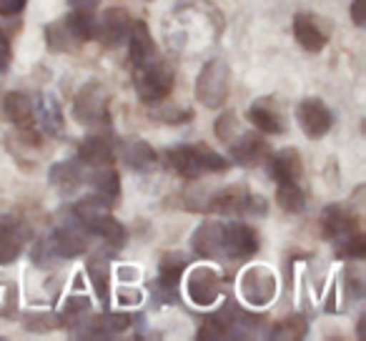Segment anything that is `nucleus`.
<instances>
[{
	"label": "nucleus",
	"mask_w": 366,
	"mask_h": 341,
	"mask_svg": "<svg viewBox=\"0 0 366 341\" xmlns=\"http://www.w3.org/2000/svg\"><path fill=\"white\" fill-rule=\"evenodd\" d=\"M121 158L131 171H148V168H153V163H156L158 156L146 141H141V138H131V141L123 143Z\"/></svg>",
	"instance_id": "cd10ccee"
},
{
	"label": "nucleus",
	"mask_w": 366,
	"mask_h": 341,
	"mask_svg": "<svg viewBox=\"0 0 366 341\" xmlns=\"http://www.w3.org/2000/svg\"><path fill=\"white\" fill-rule=\"evenodd\" d=\"M68 6L78 8V11H93V8L101 6V0H68Z\"/></svg>",
	"instance_id": "79ce46f5"
},
{
	"label": "nucleus",
	"mask_w": 366,
	"mask_h": 341,
	"mask_svg": "<svg viewBox=\"0 0 366 341\" xmlns=\"http://www.w3.org/2000/svg\"><path fill=\"white\" fill-rule=\"evenodd\" d=\"M88 311H91V301L86 296H71L66 299L63 304V311H61V324H66L68 329H81V324L88 319Z\"/></svg>",
	"instance_id": "72a5a7b5"
},
{
	"label": "nucleus",
	"mask_w": 366,
	"mask_h": 341,
	"mask_svg": "<svg viewBox=\"0 0 366 341\" xmlns=\"http://www.w3.org/2000/svg\"><path fill=\"white\" fill-rule=\"evenodd\" d=\"M28 239H31V231L21 219L8 216L0 221V264H13L23 254Z\"/></svg>",
	"instance_id": "4468645a"
},
{
	"label": "nucleus",
	"mask_w": 366,
	"mask_h": 341,
	"mask_svg": "<svg viewBox=\"0 0 366 341\" xmlns=\"http://www.w3.org/2000/svg\"><path fill=\"white\" fill-rule=\"evenodd\" d=\"M43 36H46V43L48 48H51L53 53H63V51H78V38L73 36V31L68 28L66 23V16L58 18V21L48 23L46 31H43Z\"/></svg>",
	"instance_id": "c85d7f7f"
},
{
	"label": "nucleus",
	"mask_w": 366,
	"mask_h": 341,
	"mask_svg": "<svg viewBox=\"0 0 366 341\" xmlns=\"http://www.w3.org/2000/svg\"><path fill=\"white\" fill-rule=\"evenodd\" d=\"M294 36L299 41V46L309 53H319L321 48H326V41H329V36L321 31L319 23L311 16H306V13H299L294 18Z\"/></svg>",
	"instance_id": "393cba45"
},
{
	"label": "nucleus",
	"mask_w": 366,
	"mask_h": 341,
	"mask_svg": "<svg viewBox=\"0 0 366 341\" xmlns=\"http://www.w3.org/2000/svg\"><path fill=\"white\" fill-rule=\"evenodd\" d=\"M11 58H13L11 38H8L6 31L0 28V73L8 71V66H11Z\"/></svg>",
	"instance_id": "58836bf2"
},
{
	"label": "nucleus",
	"mask_w": 366,
	"mask_h": 341,
	"mask_svg": "<svg viewBox=\"0 0 366 341\" xmlns=\"http://www.w3.org/2000/svg\"><path fill=\"white\" fill-rule=\"evenodd\" d=\"M239 289L246 304L264 309L276 296V276L271 274L266 266H249V269L241 274Z\"/></svg>",
	"instance_id": "6e6552de"
},
{
	"label": "nucleus",
	"mask_w": 366,
	"mask_h": 341,
	"mask_svg": "<svg viewBox=\"0 0 366 341\" xmlns=\"http://www.w3.org/2000/svg\"><path fill=\"white\" fill-rule=\"evenodd\" d=\"M351 21L354 26H366V0H354L351 3Z\"/></svg>",
	"instance_id": "a19ab883"
},
{
	"label": "nucleus",
	"mask_w": 366,
	"mask_h": 341,
	"mask_svg": "<svg viewBox=\"0 0 366 341\" xmlns=\"http://www.w3.org/2000/svg\"><path fill=\"white\" fill-rule=\"evenodd\" d=\"M116 156V143H113L108 128H96V133L86 136L78 148V161L83 166H103V163H113Z\"/></svg>",
	"instance_id": "2eb2a0df"
},
{
	"label": "nucleus",
	"mask_w": 366,
	"mask_h": 341,
	"mask_svg": "<svg viewBox=\"0 0 366 341\" xmlns=\"http://www.w3.org/2000/svg\"><path fill=\"white\" fill-rule=\"evenodd\" d=\"M199 211H214V214H229V216H264L269 211L261 196L251 194L249 186H224L214 191L199 204Z\"/></svg>",
	"instance_id": "7ed1b4c3"
},
{
	"label": "nucleus",
	"mask_w": 366,
	"mask_h": 341,
	"mask_svg": "<svg viewBox=\"0 0 366 341\" xmlns=\"http://www.w3.org/2000/svg\"><path fill=\"white\" fill-rule=\"evenodd\" d=\"M196 98L206 108H224L229 98V66L219 58L204 63L196 78Z\"/></svg>",
	"instance_id": "39448f33"
},
{
	"label": "nucleus",
	"mask_w": 366,
	"mask_h": 341,
	"mask_svg": "<svg viewBox=\"0 0 366 341\" xmlns=\"http://www.w3.org/2000/svg\"><path fill=\"white\" fill-rule=\"evenodd\" d=\"M186 294L201 309H209L219 301L221 296V279L214 269H206V266H196L191 269L189 279H186Z\"/></svg>",
	"instance_id": "9b49d317"
},
{
	"label": "nucleus",
	"mask_w": 366,
	"mask_h": 341,
	"mask_svg": "<svg viewBox=\"0 0 366 341\" xmlns=\"http://www.w3.org/2000/svg\"><path fill=\"white\" fill-rule=\"evenodd\" d=\"M86 184L93 186L101 199H106L108 204H116L118 196H121V179H118L116 168L111 163H103V166H86Z\"/></svg>",
	"instance_id": "aec40b11"
},
{
	"label": "nucleus",
	"mask_w": 366,
	"mask_h": 341,
	"mask_svg": "<svg viewBox=\"0 0 366 341\" xmlns=\"http://www.w3.org/2000/svg\"><path fill=\"white\" fill-rule=\"evenodd\" d=\"M86 271H88V279H91L93 289H96L98 299H101L103 304H108V294H111L108 279H111V274H108L106 254H91V259H88V264H86Z\"/></svg>",
	"instance_id": "c756f323"
},
{
	"label": "nucleus",
	"mask_w": 366,
	"mask_h": 341,
	"mask_svg": "<svg viewBox=\"0 0 366 341\" xmlns=\"http://www.w3.org/2000/svg\"><path fill=\"white\" fill-rule=\"evenodd\" d=\"M88 236H91L88 229L81 224V221H76V216H73L71 224L58 226L46 241L53 249V254H56V259L63 261V259H76V256L86 254L88 246H91L88 244Z\"/></svg>",
	"instance_id": "1a4fd4ad"
},
{
	"label": "nucleus",
	"mask_w": 366,
	"mask_h": 341,
	"mask_svg": "<svg viewBox=\"0 0 366 341\" xmlns=\"http://www.w3.org/2000/svg\"><path fill=\"white\" fill-rule=\"evenodd\" d=\"M66 23L73 31V36L78 38L81 46L86 41H93V38H96L98 21H96V16H93V11H78V8H73V13L66 16Z\"/></svg>",
	"instance_id": "7c9ffc66"
},
{
	"label": "nucleus",
	"mask_w": 366,
	"mask_h": 341,
	"mask_svg": "<svg viewBox=\"0 0 366 341\" xmlns=\"http://www.w3.org/2000/svg\"><path fill=\"white\" fill-rule=\"evenodd\" d=\"M26 326L31 331H51L56 326H61V319L56 314H28Z\"/></svg>",
	"instance_id": "e433bc0d"
},
{
	"label": "nucleus",
	"mask_w": 366,
	"mask_h": 341,
	"mask_svg": "<svg viewBox=\"0 0 366 341\" xmlns=\"http://www.w3.org/2000/svg\"><path fill=\"white\" fill-rule=\"evenodd\" d=\"M133 81H136L138 98H141L143 103H151L153 106V103L166 101L176 76H173V68L156 56L148 63H143V66L133 68Z\"/></svg>",
	"instance_id": "20e7f679"
},
{
	"label": "nucleus",
	"mask_w": 366,
	"mask_h": 341,
	"mask_svg": "<svg viewBox=\"0 0 366 341\" xmlns=\"http://www.w3.org/2000/svg\"><path fill=\"white\" fill-rule=\"evenodd\" d=\"M3 116L18 128H31L33 121H36V106H33L31 96L21 91L6 93L3 98Z\"/></svg>",
	"instance_id": "b1692460"
},
{
	"label": "nucleus",
	"mask_w": 366,
	"mask_h": 341,
	"mask_svg": "<svg viewBox=\"0 0 366 341\" xmlns=\"http://www.w3.org/2000/svg\"><path fill=\"white\" fill-rule=\"evenodd\" d=\"M239 133V123H236V116L234 113H224V116L216 121V136H219V141H224V143H229L231 138Z\"/></svg>",
	"instance_id": "4c0bfd02"
},
{
	"label": "nucleus",
	"mask_w": 366,
	"mask_h": 341,
	"mask_svg": "<svg viewBox=\"0 0 366 341\" xmlns=\"http://www.w3.org/2000/svg\"><path fill=\"white\" fill-rule=\"evenodd\" d=\"M276 201L289 214H299L306 204V194L299 186V181H281L279 189H276Z\"/></svg>",
	"instance_id": "473e14b6"
},
{
	"label": "nucleus",
	"mask_w": 366,
	"mask_h": 341,
	"mask_svg": "<svg viewBox=\"0 0 366 341\" xmlns=\"http://www.w3.org/2000/svg\"><path fill=\"white\" fill-rule=\"evenodd\" d=\"M131 16H128L123 8H108L103 13V18L98 21L96 28V38L108 48L121 46L123 41L128 38V31H131Z\"/></svg>",
	"instance_id": "f3484780"
},
{
	"label": "nucleus",
	"mask_w": 366,
	"mask_h": 341,
	"mask_svg": "<svg viewBox=\"0 0 366 341\" xmlns=\"http://www.w3.org/2000/svg\"><path fill=\"white\" fill-rule=\"evenodd\" d=\"M186 256L178 251H168L166 256H161L158 264V281H156V294L161 296V301H176L178 296V284H181L183 274H186Z\"/></svg>",
	"instance_id": "f8f14e48"
},
{
	"label": "nucleus",
	"mask_w": 366,
	"mask_h": 341,
	"mask_svg": "<svg viewBox=\"0 0 366 341\" xmlns=\"http://www.w3.org/2000/svg\"><path fill=\"white\" fill-rule=\"evenodd\" d=\"M86 229H88V234L98 236L103 244L111 246V251L123 249V244H126V229H123L121 221L113 219L111 211H106V214H98L96 219H91L86 224Z\"/></svg>",
	"instance_id": "5701e85b"
},
{
	"label": "nucleus",
	"mask_w": 366,
	"mask_h": 341,
	"mask_svg": "<svg viewBox=\"0 0 366 341\" xmlns=\"http://www.w3.org/2000/svg\"><path fill=\"white\" fill-rule=\"evenodd\" d=\"M166 163L183 179H199L204 174H224L231 161L216 153L214 148L196 143V146H173L166 151Z\"/></svg>",
	"instance_id": "f257e3e1"
},
{
	"label": "nucleus",
	"mask_w": 366,
	"mask_h": 341,
	"mask_svg": "<svg viewBox=\"0 0 366 341\" xmlns=\"http://www.w3.org/2000/svg\"><path fill=\"white\" fill-rule=\"evenodd\" d=\"M28 0H0V16H18L26 8Z\"/></svg>",
	"instance_id": "ea45409f"
},
{
	"label": "nucleus",
	"mask_w": 366,
	"mask_h": 341,
	"mask_svg": "<svg viewBox=\"0 0 366 341\" xmlns=\"http://www.w3.org/2000/svg\"><path fill=\"white\" fill-rule=\"evenodd\" d=\"M321 229H324V239L336 241V244L341 239H346V236H351L354 231H361L359 219L341 204L326 206L324 214H321Z\"/></svg>",
	"instance_id": "dca6fc26"
},
{
	"label": "nucleus",
	"mask_w": 366,
	"mask_h": 341,
	"mask_svg": "<svg viewBox=\"0 0 366 341\" xmlns=\"http://www.w3.org/2000/svg\"><path fill=\"white\" fill-rule=\"evenodd\" d=\"M191 249L204 259H219L221 256V224L206 221L191 236Z\"/></svg>",
	"instance_id": "a878e982"
},
{
	"label": "nucleus",
	"mask_w": 366,
	"mask_h": 341,
	"mask_svg": "<svg viewBox=\"0 0 366 341\" xmlns=\"http://www.w3.org/2000/svg\"><path fill=\"white\" fill-rule=\"evenodd\" d=\"M73 118L88 128H108V96L101 83H86L73 101Z\"/></svg>",
	"instance_id": "423d86ee"
},
{
	"label": "nucleus",
	"mask_w": 366,
	"mask_h": 341,
	"mask_svg": "<svg viewBox=\"0 0 366 341\" xmlns=\"http://www.w3.org/2000/svg\"><path fill=\"white\" fill-rule=\"evenodd\" d=\"M118 301H121V304H126V306L138 304V301H141V294H136V291H121Z\"/></svg>",
	"instance_id": "37998d69"
},
{
	"label": "nucleus",
	"mask_w": 366,
	"mask_h": 341,
	"mask_svg": "<svg viewBox=\"0 0 366 341\" xmlns=\"http://www.w3.org/2000/svg\"><path fill=\"white\" fill-rule=\"evenodd\" d=\"M48 181H51L53 189L61 191V194H73L78 186L86 184V166H83L78 158L53 163L51 171H48Z\"/></svg>",
	"instance_id": "4be33fe9"
},
{
	"label": "nucleus",
	"mask_w": 366,
	"mask_h": 341,
	"mask_svg": "<svg viewBox=\"0 0 366 341\" xmlns=\"http://www.w3.org/2000/svg\"><path fill=\"white\" fill-rule=\"evenodd\" d=\"M36 113H41V123L43 131L51 133V136H61L63 131V111L58 106V101L53 96H41V103H38Z\"/></svg>",
	"instance_id": "2f4dec72"
},
{
	"label": "nucleus",
	"mask_w": 366,
	"mask_h": 341,
	"mask_svg": "<svg viewBox=\"0 0 366 341\" xmlns=\"http://www.w3.org/2000/svg\"><path fill=\"white\" fill-rule=\"evenodd\" d=\"M259 251V234L254 226L229 221L221 224V256L234 261H246Z\"/></svg>",
	"instance_id": "0eeeda50"
},
{
	"label": "nucleus",
	"mask_w": 366,
	"mask_h": 341,
	"mask_svg": "<svg viewBox=\"0 0 366 341\" xmlns=\"http://www.w3.org/2000/svg\"><path fill=\"white\" fill-rule=\"evenodd\" d=\"M131 326V316L128 314H116V311H103V314L88 316L81 324V336L86 339H113V336L123 334Z\"/></svg>",
	"instance_id": "a211bd4d"
},
{
	"label": "nucleus",
	"mask_w": 366,
	"mask_h": 341,
	"mask_svg": "<svg viewBox=\"0 0 366 341\" xmlns=\"http://www.w3.org/2000/svg\"><path fill=\"white\" fill-rule=\"evenodd\" d=\"M339 259H364L366 256V239L361 231H354L351 236L339 241Z\"/></svg>",
	"instance_id": "c9c22d12"
},
{
	"label": "nucleus",
	"mask_w": 366,
	"mask_h": 341,
	"mask_svg": "<svg viewBox=\"0 0 366 341\" xmlns=\"http://www.w3.org/2000/svg\"><path fill=\"white\" fill-rule=\"evenodd\" d=\"M269 174L276 184L281 181H299L301 179V158L294 148H284V151L269 156Z\"/></svg>",
	"instance_id": "bb28decb"
},
{
	"label": "nucleus",
	"mask_w": 366,
	"mask_h": 341,
	"mask_svg": "<svg viewBox=\"0 0 366 341\" xmlns=\"http://www.w3.org/2000/svg\"><path fill=\"white\" fill-rule=\"evenodd\" d=\"M306 334H309V324L304 316H289L286 321L274 326L269 339H304Z\"/></svg>",
	"instance_id": "f704fd0d"
},
{
	"label": "nucleus",
	"mask_w": 366,
	"mask_h": 341,
	"mask_svg": "<svg viewBox=\"0 0 366 341\" xmlns=\"http://www.w3.org/2000/svg\"><path fill=\"white\" fill-rule=\"evenodd\" d=\"M229 156L239 166H254L269 156V143L254 131H239L229 141Z\"/></svg>",
	"instance_id": "ddd939ff"
},
{
	"label": "nucleus",
	"mask_w": 366,
	"mask_h": 341,
	"mask_svg": "<svg viewBox=\"0 0 366 341\" xmlns=\"http://www.w3.org/2000/svg\"><path fill=\"white\" fill-rule=\"evenodd\" d=\"M128 58H131V66L138 68L143 63H148L151 58H156V43H153V36L148 31V26L143 21H133L131 31H128Z\"/></svg>",
	"instance_id": "412c9836"
},
{
	"label": "nucleus",
	"mask_w": 366,
	"mask_h": 341,
	"mask_svg": "<svg viewBox=\"0 0 366 341\" xmlns=\"http://www.w3.org/2000/svg\"><path fill=\"white\" fill-rule=\"evenodd\" d=\"M264 326L259 314L239 309L234 301H226L224 309L211 314L199 331V339H251L256 329Z\"/></svg>",
	"instance_id": "f03ea898"
},
{
	"label": "nucleus",
	"mask_w": 366,
	"mask_h": 341,
	"mask_svg": "<svg viewBox=\"0 0 366 341\" xmlns=\"http://www.w3.org/2000/svg\"><path fill=\"white\" fill-rule=\"evenodd\" d=\"M246 118H249V123L256 131L269 133V136L284 133V128H286V121H284V116H281L274 98H259V101H254L249 113H246Z\"/></svg>",
	"instance_id": "6ab92c4d"
},
{
	"label": "nucleus",
	"mask_w": 366,
	"mask_h": 341,
	"mask_svg": "<svg viewBox=\"0 0 366 341\" xmlns=\"http://www.w3.org/2000/svg\"><path fill=\"white\" fill-rule=\"evenodd\" d=\"M296 121H299L304 136L309 138H324L334 126V113L321 98H304L296 108Z\"/></svg>",
	"instance_id": "9d476101"
}]
</instances>
